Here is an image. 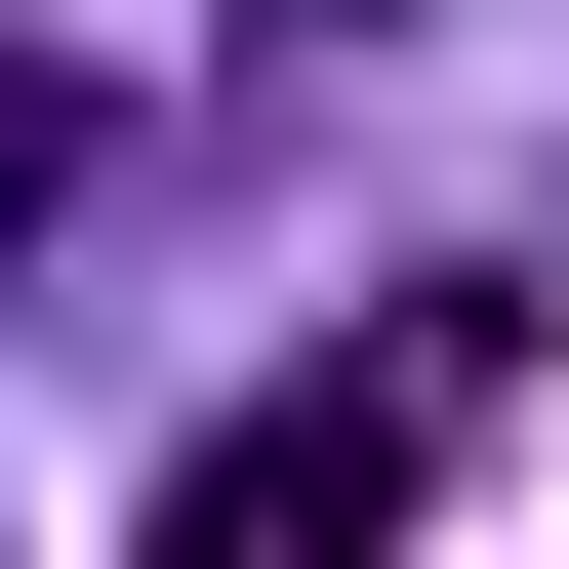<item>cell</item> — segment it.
<instances>
[{"instance_id": "1", "label": "cell", "mask_w": 569, "mask_h": 569, "mask_svg": "<svg viewBox=\"0 0 569 569\" xmlns=\"http://www.w3.org/2000/svg\"><path fill=\"white\" fill-rule=\"evenodd\" d=\"M488 407H529V284H367V326H326V367H244L163 448V569H407L488 488Z\"/></svg>"}, {"instance_id": "2", "label": "cell", "mask_w": 569, "mask_h": 569, "mask_svg": "<svg viewBox=\"0 0 569 569\" xmlns=\"http://www.w3.org/2000/svg\"><path fill=\"white\" fill-rule=\"evenodd\" d=\"M41 203H82V122H41V82H0V244H41Z\"/></svg>"}, {"instance_id": "3", "label": "cell", "mask_w": 569, "mask_h": 569, "mask_svg": "<svg viewBox=\"0 0 569 569\" xmlns=\"http://www.w3.org/2000/svg\"><path fill=\"white\" fill-rule=\"evenodd\" d=\"M284 41H367V0H284Z\"/></svg>"}]
</instances>
